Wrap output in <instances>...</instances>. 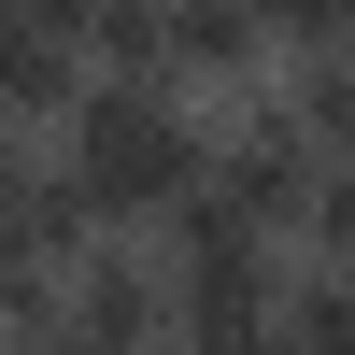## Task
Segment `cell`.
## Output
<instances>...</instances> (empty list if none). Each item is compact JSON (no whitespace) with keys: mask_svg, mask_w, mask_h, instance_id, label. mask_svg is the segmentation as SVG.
<instances>
[{"mask_svg":"<svg viewBox=\"0 0 355 355\" xmlns=\"http://www.w3.org/2000/svg\"><path fill=\"white\" fill-rule=\"evenodd\" d=\"M57 171H71L85 227L157 242V227L199 199V171H214V114H199L185 85H157V71H85L71 128H57Z\"/></svg>","mask_w":355,"mask_h":355,"instance_id":"6da1fadb","label":"cell"},{"mask_svg":"<svg viewBox=\"0 0 355 355\" xmlns=\"http://www.w3.org/2000/svg\"><path fill=\"white\" fill-rule=\"evenodd\" d=\"M71 100H85V43L71 28H43V15H15L0 28V128H71Z\"/></svg>","mask_w":355,"mask_h":355,"instance_id":"8992f818","label":"cell"},{"mask_svg":"<svg viewBox=\"0 0 355 355\" xmlns=\"http://www.w3.org/2000/svg\"><path fill=\"white\" fill-rule=\"evenodd\" d=\"M57 355H171V256L128 242V227H100L71 256V327H57Z\"/></svg>","mask_w":355,"mask_h":355,"instance_id":"3957f363","label":"cell"},{"mask_svg":"<svg viewBox=\"0 0 355 355\" xmlns=\"http://www.w3.org/2000/svg\"><path fill=\"white\" fill-rule=\"evenodd\" d=\"M270 100H284V128H299L327 171L355 157V43H341V57H284V71H270Z\"/></svg>","mask_w":355,"mask_h":355,"instance_id":"52a82bcc","label":"cell"},{"mask_svg":"<svg viewBox=\"0 0 355 355\" xmlns=\"http://www.w3.org/2000/svg\"><path fill=\"white\" fill-rule=\"evenodd\" d=\"M100 227H85L71 171H57L43 128H0V256H85Z\"/></svg>","mask_w":355,"mask_h":355,"instance_id":"5b68a950","label":"cell"},{"mask_svg":"<svg viewBox=\"0 0 355 355\" xmlns=\"http://www.w3.org/2000/svg\"><path fill=\"white\" fill-rule=\"evenodd\" d=\"M256 28H270V57H341L355 0H256Z\"/></svg>","mask_w":355,"mask_h":355,"instance_id":"9c48e42d","label":"cell"},{"mask_svg":"<svg viewBox=\"0 0 355 355\" xmlns=\"http://www.w3.org/2000/svg\"><path fill=\"white\" fill-rule=\"evenodd\" d=\"M284 355H355V299H341V270H313V256H299V284H284Z\"/></svg>","mask_w":355,"mask_h":355,"instance_id":"ba28073f","label":"cell"},{"mask_svg":"<svg viewBox=\"0 0 355 355\" xmlns=\"http://www.w3.org/2000/svg\"><path fill=\"white\" fill-rule=\"evenodd\" d=\"M313 185H327V157L284 128V100H270V85L214 114V171H199V199H214L227 227H256V242H299V227H313Z\"/></svg>","mask_w":355,"mask_h":355,"instance_id":"7a4b0ae2","label":"cell"},{"mask_svg":"<svg viewBox=\"0 0 355 355\" xmlns=\"http://www.w3.org/2000/svg\"><path fill=\"white\" fill-rule=\"evenodd\" d=\"M299 256H313V270H355V157L327 171V185H313V227H299Z\"/></svg>","mask_w":355,"mask_h":355,"instance_id":"30bf717a","label":"cell"},{"mask_svg":"<svg viewBox=\"0 0 355 355\" xmlns=\"http://www.w3.org/2000/svg\"><path fill=\"white\" fill-rule=\"evenodd\" d=\"M284 57H270V28H256V0H157V85H185L199 114H227V100H256Z\"/></svg>","mask_w":355,"mask_h":355,"instance_id":"277c9868","label":"cell"}]
</instances>
